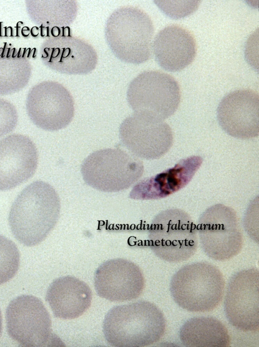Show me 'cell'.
Wrapping results in <instances>:
<instances>
[{
  "mask_svg": "<svg viewBox=\"0 0 259 347\" xmlns=\"http://www.w3.org/2000/svg\"><path fill=\"white\" fill-rule=\"evenodd\" d=\"M60 209L59 196L51 185L41 181L32 183L12 205L9 222L13 235L26 246L39 244L55 226Z\"/></svg>",
  "mask_w": 259,
  "mask_h": 347,
  "instance_id": "1",
  "label": "cell"
},
{
  "mask_svg": "<svg viewBox=\"0 0 259 347\" xmlns=\"http://www.w3.org/2000/svg\"><path fill=\"white\" fill-rule=\"evenodd\" d=\"M142 161L118 148L99 150L83 161L81 172L85 183L100 191L116 192L130 188L142 177Z\"/></svg>",
  "mask_w": 259,
  "mask_h": 347,
  "instance_id": "2",
  "label": "cell"
},
{
  "mask_svg": "<svg viewBox=\"0 0 259 347\" xmlns=\"http://www.w3.org/2000/svg\"><path fill=\"white\" fill-rule=\"evenodd\" d=\"M156 312L153 305L139 301L111 308L103 323L107 342L112 346L137 347L151 343L156 330Z\"/></svg>",
  "mask_w": 259,
  "mask_h": 347,
  "instance_id": "3",
  "label": "cell"
},
{
  "mask_svg": "<svg viewBox=\"0 0 259 347\" xmlns=\"http://www.w3.org/2000/svg\"><path fill=\"white\" fill-rule=\"evenodd\" d=\"M9 336L24 346H64L52 331V322L42 302L32 295L12 300L6 312Z\"/></svg>",
  "mask_w": 259,
  "mask_h": 347,
  "instance_id": "4",
  "label": "cell"
},
{
  "mask_svg": "<svg viewBox=\"0 0 259 347\" xmlns=\"http://www.w3.org/2000/svg\"><path fill=\"white\" fill-rule=\"evenodd\" d=\"M149 231L151 247L164 259L184 260L196 249V226L190 216L180 209L160 212L153 219Z\"/></svg>",
  "mask_w": 259,
  "mask_h": 347,
  "instance_id": "5",
  "label": "cell"
},
{
  "mask_svg": "<svg viewBox=\"0 0 259 347\" xmlns=\"http://www.w3.org/2000/svg\"><path fill=\"white\" fill-rule=\"evenodd\" d=\"M239 219L231 207L222 203L206 209L198 221L202 247L216 260H226L236 255L242 244Z\"/></svg>",
  "mask_w": 259,
  "mask_h": 347,
  "instance_id": "6",
  "label": "cell"
},
{
  "mask_svg": "<svg viewBox=\"0 0 259 347\" xmlns=\"http://www.w3.org/2000/svg\"><path fill=\"white\" fill-rule=\"evenodd\" d=\"M128 97L137 112L164 120L178 109L181 91L178 82L171 75L150 71L143 74L132 84Z\"/></svg>",
  "mask_w": 259,
  "mask_h": 347,
  "instance_id": "7",
  "label": "cell"
},
{
  "mask_svg": "<svg viewBox=\"0 0 259 347\" xmlns=\"http://www.w3.org/2000/svg\"><path fill=\"white\" fill-rule=\"evenodd\" d=\"M119 137L131 153L147 160L161 157L169 151L173 143L172 130L164 120L140 112L122 122Z\"/></svg>",
  "mask_w": 259,
  "mask_h": 347,
  "instance_id": "8",
  "label": "cell"
},
{
  "mask_svg": "<svg viewBox=\"0 0 259 347\" xmlns=\"http://www.w3.org/2000/svg\"><path fill=\"white\" fill-rule=\"evenodd\" d=\"M144 286L140 267L122 258L104 262L96 269L94 287L100 297L110 301H130L138 297Z\"/></svg>",
  "mask_w": 259,
  "mask_h": 347,
  "instance_id": "9",
  "label": "cell"
},
{
  "mask_svg": "<svg viewBox=\"0 0 259 347\" xmlns=\"http://www.w3.org/2000/svg\"><path fill=\"white\" fill-rule=\"evenodd\" d=\"M259 97L251 89H238L226 95L217 111L218 122L229 135L242 140L258 135Z\"/></svg>",
  "mask_w": 259,
  "mask_h": 347,
  "instance_id": "10",
  "label": "cell"
},
{
  "mask_svg": "<svg viewBox=\"0 0 259 347\" xmlns=\"http://www.w3.org/2000/svg\"><path fill=\"white\" fill-rule=\"evenodd\" d=\"M38 153L27 136L13 134L0 140V190H9L29 179L35 172Z\"/></svg>",
  "mask_w": 259,
  "mask_h": 347,
  "instance_id": "11",
  "label": "cell"
},
{
  "mask_svg": "<svg viewBox=\"0 0 259 347\" xmlns=\"http://www.w3.org/2000/svg\"><path fill=\"white\" fill-rule=\"evenodd\" d=\"M203 159L192 156L181 159L174 166L135 185L129 197L137 200L163 198L186 187L201 166Z\"/></svg>",
  "mask_w": 259,
  "mask_h": 347,
  "instance_id": "12",
  "label": "cell"
},
{
  "mask_svg": "<svg viewBox=\"0 0 259 347\" xmlns=\"http://www.w3.org/2000/svg\"><path fill=\"white\" fill-rule=\"evenodd\" d=\"M154 51L161 67L167 71L177 72L192 62L196 54V43L190 31L179 25L171 24L156 36Z\"/></svg>",
  "mask_w": 259,
  "mask_h": 347,
  "instance_id": "13",
  "label": "cell"
},
{
  "mask_svg": "<svg viewBox=\"0 0 259 347\" xmlns=\"http://www.w3.org/2000/svg\"><path fill=\"white\" fill-rule=\"evenodd\" d=\"M41 89L37 103L29 108V115L38 127L56 131L66 127L74 114L72 98L68 91L58 84H49Z\"/></svg>",
  "mask_w": 259,
  "mask_h": 347,
  "instance_id": "14",
  "label": "cell"
},
{
  "mask_svg": "<svg viewBox=\"0 0 259 347\" xmlns=\"http://www.w3.org/2000/svg\"><path fill=\"white\" fill-rule=\"evenodd\" d=\"M46 299L55 317L72 320L80 317L90 308L92 292L84 282L74 276H64L51 283Z\"/></svg>",
  "mask_w": 259,
  "mask_h": 347,
  "instance_id": "15",
  "label": "cell"
},
{
  "mask_svg": "<svg viewBox=\"0 0 259 347\" xmlns=\"http://www.w3.org/2000/svg\"><path fill=\"white\" fill-rule=\"evenodd\" d=\"M20 265V254L15 244L0 234V285L12 279Z\"/></svg>",
  "mask_w": 259,
  "mask_h": 347,
  "instance_id": "16",
  "label": "cell"
},
{
  "mask_svg": "<svg viewBox=\"0 0 259 347\" xmlns=\"http://www.w3.org/2000/svg\"><path fill=\"white\" fill-rule=\"evenodd\" d=\"M17 121L16 114L12 109L0 108V137L13 131Z\"/></svg>",
  "mask_w": 259,
  "mask_h": 347,
  "instance_id": "17",
  "label": "cell"
},
{
  "mask_svg": "<svg viewBox=\"0 0 259 347\" xmlns=\"http://www.w3.org/2000/svg\"><path fill=\"white\" fill-rule=\"evenodd\" d=\"M30 33V30L27 26H24L21 29V34L24 37H28Z\"/></svg>",
  "mask_w": 259,
  "mask_h": 347,
  "instance_id": "18",
  "label": "cell"
},
{
  "mask_svg": "<svg viewBox=\"0 0 259 347\" xmlns=\"http://www.w3.org/2000/svg\"><path fill=\"white\" fill-rule=\"evenodd\" d=\"M23 24V22L22 21H19L16 24V36L17 37L20 36V33H21V26Z\"/></svg>",
  "mask_w": 259,
  "mask_h": 347,
  "instance_id": "19",
  "label": "cell"
},
{
  "mask_svg": "<svg viewBox=\"0 0 259 347\" xmlns=\"http://www.w3.org/2000/svg\"><path fill=\"white\" fill-rule=\"evenodd\" d=\"M30 33L32 37H37L39 34V28L37 26H33L30 29Z\"/></svg>",
  "mask_w": 259,
  "mask_h": 347,
  "instance_id": "20",
  "label": "cell"
},
{
  "mask_svg": "<svg viewBox=\"0 0 259 347\" xmlns=\"http://www.w3.org/2000/svg\"><path fill=\"white\" fill-rule=\"evenodd\" d=\"M10 36H13V28L11 26H9L6 28L5 37Z\"/></svg>",
  "mask_w": 259,
  "mask_h": 347,
  "instance_id": "21",
  "label": "cell"
},
{
  "mask_svg": "<svg viewBox=\"0 0 259 347\" xmlns=\"http://www.w3.org/2000/svg\"><path fill=\"white\" fill-rule=\"evenodd\" d=\"M6 27V26L4 25V23L3 22H0V37L5 36Z\"/></svg>",
  "mask_w": 259,
  "mask_h": 347,
  "instance_id": "22",
  "label": "cell"
},
{
  "mask_svg": "<svg viewBox=\"0 0 259 347\" xmlns=\"http://www.w3.org/2000/svg\"><path fill=\"white\" fill-rule=\"evenodd\" d=\"M40 35L41 37H44L45 35V29H47V28L43 27L42 24L40 26Z\"/></svg>",
  "mask_w": 259,
  "mask_h": 347,
  "instance_id": "23",
  "label": "cell"
},
{
  "mask_svg": "<svg viewBox=\"0 0 259 347\" xmlns=\"http://www.w3.org/2000/svg\"><path fill=\"white\" fill-rule=\"evenodd\" d=\"M23 49H24V48H20L19 49L18 55H17L18 58H19L21 55H22L23 52L26 49V48H25L24 51H22V50H23Z\"/></svg>",
  "mask_w": 259,
  "mask_h": 347,
  "instance_id": "24",
  "label": "cell"
},
{
  "mask_svg": "<svg viewBox=\"0 0 259 347\" xmlns=\"http://www.w3.org/2000/svg\"><path fill=\"white\" fill-rule=\"evenodd\" d=\"M7 43L6 42H5L4 43V47L3 48V54H2V56H1L2 58H3L5 56V55L6 53V49H8V48H7Z\"/></svg>",
  "mask_w": 259,
  "mask_h": 347,
  "instance_id": "25",
  "label": "cell"
},
{
  "mask_svg": "<svg viewBox=\"0 0 259 347\" xmlns=\"http://www.w3.org/2000/svg\"><path fill=\"white\" fill-rule=\"evenodd\" d=\"M13 49H11V48H8V51L7 53V58H9L11 56V53H13Z\"/></svg>",
  "mask_w": 259,
  "mask_h": 347,
  "instance_id": "26",
  "label": "cell"
},
{
  "mask_svg": "<svg viewBox=\"0 0 259 347\" xmlns=\"http://www.w3.org/2000/svg\"><path fill=\"white\" fill-rule=\"evenodd\" d=\"M13 51L12 53V58H15L17 55H18V51H17L16 48H13Z\"/></svg>",
  "mask_w": 259,
  "mask_h": 347,
  "instance_id": "27",
  "label": "cell"
},
{
  "mask_svg": "<svg viewBox=\"0 0 259 347\" xmlns=\"http://www.w3.org/2000/svg\"><path fill=\"white\" fill-rule=\"evenodd\" d=\"M2 314L1 311L0 310V336L2 333Z\"/></svg>",
  "mask_w": 259,
  "mask_h": 347,
  "instance_id": "28",
  "label": "cell"
},
{
  "mask_svg": "<svg viewBox=\"0 0 259 347\" xmlns=\"http://www.w3.org/2000/svg\"><path fill=\"white\" fill-rule=\"evenodd\" d=\"M36 48H34V53H33V56H32L33 58L35 57V53L36 52Z\"/></svg>",
  "mask_w": 259,
  "mask_h": 347,
  "instance_id": "29",
  "label": "cell"
},
{
  "mask_svg": "<svg viewBox=\"0 0 259 347\" xmlns=\"http://www.w3.org/2000/svg\"><path fill=\"white\" fill-rule=\"evenodd\" d=\"M3 48H0V56H2L3 54Z\"/></svg>",
  "mask_w": 259,
  "mask_h": 347,
  "instance_id": "30",
  "label": "cell"
}]
</instances>
